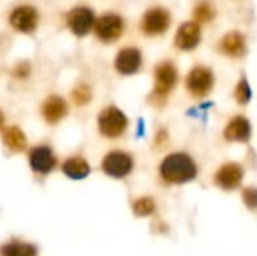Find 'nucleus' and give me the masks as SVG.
I'll return each instance as SVG.
<instances>
[{"mask_svg":"<svg viewBox=\"0 0 257 256\" xmlns=\"http://www.w3.org/2000/svg\"><path fill=\"white\" fill-rule=\"evenodd\" d=\"M196 164L185 154L169 155L161 164V175L169 183H187L196 177Z\"/></svg>","mask_w":257,"mask_h":256,"instance_id":"nucleus-1","label":"nucleus"},{"mask_svg":"<svg viewBox=\"0 0 257 256\" xmlns=\"http://www.w3.org/2000/svg\"><path fill=\"white\" fill-rule=\"evenodd\" d=\"M2 256H36V247L27 243L12 241L0 249Z\"/></svg>","mask_w":257,"mask_h":256,"instance_id":"nucleus-19","label":"nucleus"},{"mask_svg":"<svg viewBox=\"0 0 257 256\" xmlns=\"http://www.w3.org/2000/svg\"><path fill=\"white\" fill-rule=\"evenodd\" d=\"M66 23L69 26V29L72 30L74 35L77 36H84L90 32L92 26L95 24V17L93 12L86 8V6H78L74 8L68 17H66Z\"/></svg>","mask_w":257,"mask_h":256,"instance_id":"nucleus-6","label":"nucleus"},{"mask_svg":"<svg viewBox=\"0 0 257 256\" xmlns=\"http://www.w3.org/2000/svg\"><path fill=\"white\" fill-rule=\"evenodd\" d=\"M102 169L107 175L120 178L130 174V170L133 169V160L125 152H111L104 158Z\"/></svg>","mask_w":257,"mask_h":256,"instance_id":"nucleus-8","label":"nucleus"},{"mask_svg":"<svg viewBox=\"0 0 257 256\" xmlns=\"http://www.w3.org/2000/svg\"><path fill=\"white\" fill-rule=\"evenodd\" d=\"M176 68L170 62L160 63L155 69V94L166 95L176 83Z\"/></svg>","mask_w":257,"mask_h":256,"instance_id":"nucleus-11","label":"nucleus"},{"mask_svg":"<svg viewBox=\"0 0 257 256\" xmlns=\"http://www.w3.org/2000/svg\"><path fill=\"white\" fill-rule=\"evenodd\" d=\"M66 110H68V106L60 97H50L42 106L44 118L50 124H56L57 121H60L66 115Z\"/></svg>","mask_w":257,"mask_h":256,"instance_id":"nucleus-14","label":"nucleus"},{"mask_svg":"<svg viewBox=\"0 0 257 256\" xmlns=\"http://www.w3.org/2000/svg\"><path fill=\"white\" fill-rule=\"evenodd\" d=\"M123 32V20L116 14H105L95 21V33L104 42L116 41Z\"/></svg>","mask_w":257,"mask_h":256,"instance_id":"nucleus-3","label":"nucleus"},{"mask_svg":"<svg viewBox=\"0 0 257 256\" xmlns=\"http://www.w3.org/2000/svg\"><path fill=\"white\" fill-rule=\"evenodd\" d=\"M250 133H251V128H250V122L242 118V116H238V118H233L229 125L226 127V131H224V136L227 140H239V142H244L250 137Z\"/></svg>","mask_w":257,"mask_h":256,"instance_id":"nucleus-15","label":"nucleus"},{"mask_svg":"<svg viewBox=\"0 0 257 256\" xmlns=\"http://www.w3.org/2000/svg\"><path fill=\"white\" fill-rule=\"evenodd\" d=\"M194 23H209L214 20L215 17V6L212 2L209 0H202L200 3H197V6L194 8Z\"/></svg>","mask_w":257,"mask_h":256,"instance_id":"nucleus-20","label":"nucleus"},{"mask_svg":"<svg viewBox=\"0 0 257 256\" xmlns=\"http://www.w3.org/2000/svg\"><path fill=\"white\" fill-rule=\"evenodd\" d=\"M2 122H3V116H2V113H0V125H2Z\"/></svg>","mask_w":257,"mask_h":256,"instance_id":"nucleus-25","label":"nucleus"},{"mask_svg":"<svg viewBox=\"0 0 257 256\" xmlns=\"http://www.w3.org/2000/svg\"><path fill=\"white\" fill-rule=\"evenodd\" d=\"M63 172H65L69 178L81 180V178H84V177L89 175L90 167H89V164H87L83 158L74 157V158H69L68 161L63 163Z\"/></svg>","mask_w":257,"mask_h":256,"instance_id":"nucleus-17","label":"nucleus"},{"mask_svg":"<svg viewBox=\"0 0 257 256\" xmlns=\"http://www.w3.org/2000/svg\"><path fill=\"white\" fill-rule=\"evenodd\" d=\"M199 42H200V26L197 23L188 21V23H184L178 29V33L175 38V44L178 48L188 51L197 47Z\"/></svg>","mask_w":257,"mask_h":256,"instance_id":"nucleus-10","label":"nucleus"},{"mask_svg":"<svg viewBox=\"0 0 257 256\" xmlns=\"http://www.w3.org/2000/svg\"><path fill=\"white\" fill-rule=\"evenodd\" d=\"M30 166L35 172L47 174L56 166V158L47 146H38L30 152Z\"/></svg>","mask_w":257,"mask_h":256,"instance_id":"nucleus-12","label":"nucleus"},{"mask_svg":"<svg viewBox=\"0 0 257 256\" xmlns=\"http://www.w3.org/2000/svg\"><path fill=\"white\" fill-rule=\"evenodd\" d=\"M154 210H155V204H154V201L149 199V198L139 199V201L134 204V211H136V214H139V216H149Z\"/></svg>","mask_w":257,"mask_h":256,"instance_id":"nucleus-21","label":"nucleus"},{"mask_svg":"<svg viewBox=\"0 0 257 256\" xmlns=\"http://www.w3.org/2000/svg\"><path fill=\"white\" fill-rule=\"evenodd\" d=\"M140 65H142V53L139 48H134V47L122 48L114 62L116 69L125 75L137 72L140 69Z\"/></svg>","mask_w":257,"mask_h":256,"instance_id":"nucleus-9","label":"nucleus"},{"mask_svg":"<svg viewBox=\"0 0 257 256\" xmlns=\"http://www.w3.org/2000/svg\"><path fill=\"white\" fill-rule=\"evenodd\" d=\"M221 50L232 56V57H239L245 51V39L239 32H230L227 33L223 41H221Z\"/></svg>","mask_w":257,"mask_h":256,"instance_id":"nucleus-16","label":"nucleus"},{"mask_svg":"<svg viewBox=\"0 0 257 256\" xmlns=\"http://www.w3.org/2000/svg\"><path fill=\"white\" fill-rule=\"evenodd\" d=\"M214 84V75L211 69L205 66H197L194 68L187 78V88L194 97H203L206 95Z\"/></svg>","mask_w":257,"mask_h":256,"instance_id":"nucleus-7","label":"nucleus"},{"mask_svg":"<svg viewBox=\"0 0 257 256\" xmlns=\"http://www.w3.org/2000/svg\"><path fill=\"white\" fill-rule=\"evenodd\" d=\"M9 23L18 32L32 33L38 26V11L29 5L17 6L9 15Z\"/></svg>","mask_w":257,"mask_h":256,"instance_id":"nucleus-4","label":"nucleus"},{"mask_svg":"<svg viewBox=\"0 0 257 256\" xmlns=\"http://www.w3.org/2000/svg\"><path fill=\"white\" fill-rule=\"evenodd\" d=\"M3 142L5 145L11 149V151H23L26 146V137L23 134V131L17 127H9L5 130L3 133Z\"/></svg>","mask_w":257,"mask_h":256,"instance_id":"nucleus-18","label":"nucleus"},{"mask_svg":"<svg viewBox=\"0 0 257 256\" xmlns=\"http://www.w3.org/2000/svg\"><path fill=\"white\" fill-rule=\"evenodd\" d=\"M170 26V14L163 8L149 9L142 21V29L146 35L155 36L164 33Z\"/></svg>","mask_w":257,"mask_h":256,"instance_id":"nucleus-5","label":"nucleus"},{"mask_svg":"<svg viewBox=\"0 0 257 256\" xmlns=\"http://www.w3.org/2000/svg\"><path fill=\"white\" fill-rule=\"evenodd\" d=\"M217 183L220 187L226 189V190H232V189H236L242 180V169L235 164V163H229V164H224L218 172H217V177H215Z\"/></svg>","mask_w":257,"mask_h":256,"instance_id":"nucleus-13","label":"nucleus"},{"mask_svg":"<svg viewBox=\"0 0 257 256\" xmlns=\"http://www.w3.org/2000/svg\"><path fill=\"white\" fill-rule=\"evenodd\" d=\"M72 97H74V101L77 104H86L90 100V89L87 86L81 84L72 92Z\"/></svg>","mask_w":257,"mask_h":256,"instance_id":"nucleus-23","label":"nucleus"},{"mask_svg":"<svg viewBox=\"0 0 257 256\" xmlns=\"http://www.w3.org/2000/svg\"><path fill=\"white\" fill-rule=\"evenodd\" d=\"M235 95H236V100H238L241 104L248 103V100H250V97H251V91H250V86H248L247 80H241V81H239Z\"/></svg>","mask_w":257,"mask_h":256,"instance_id":"nucleus-22","label":"nucleus"},{"mask_svg":"<svg viewBox=\"0 0 257 256\" xmlns=\"http://www.w3.org/2000/svg\"><path fill=\"white\" fill-rule=\"evenodd\" d=\"M244 199L247 201V204H248L251 208H254V205H256V190H254V189L245 190V192H244Z\"/></svg>","mask_w":257,"mask_h":256,"instance_id":"nucleus-24","label":"nucleus"},{"mask_svg":"<svg viewBox=\"0 0 257 256\" xmlns=\"http://www.w3.org/2000/svg\"><path fill=\"white\" fill-rule=\"evenodd\" d=\"M126 116L116 107H107L98 118L99 131L107 137H117L126 128Z\"/></svg>","mask_w":257,"mask_h":256,"instance_id":"nucleus-2","label":"nucleus"}]
</instances>
